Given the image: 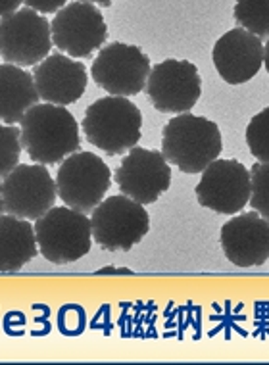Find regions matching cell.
I'll list each match as a JSON object with an SVG mask.
<instances>
[{
	"mask_svg": "<svg viewBox=\"0 0 269 365\" xmlns=\"http://www.w3.org/2000/svg\"><path fill=\"white\" fill-rule=\"evenodd\" d=\"M19 123L21 145L33 164H60L81 146L79 125L68 108L35 104Z\"/></svg>",
	"mask_w": 269,
	"mask_h": 365,
	"instance_id": "obj_1",
	"label": "cell"
},
{
	"mask_svg": "<svg viewBox=\"0 0 269 365\" xmlns=\"http://www.w3.org/2000/svg\"><path fill=\"white\" fill-rule=\"evenodd\" d=\"M221 148L223 139L218 123L204 115L177 113L163 127V158L183 173H202L218 160Z\"/></svg>",
	"mask_w": 269,
	"mask_h": 365,
	"instance_id": "obj_2",
	"label": "cell"
},
{
	"mask_svg": "<svg viewBox=\"0 0 269 365\" xmlns=\"http://www.w3.org/2000/svg\"><path fill=\"white\" fill-rule=\"evenodd\" d=\"M143 113L127 96H104L85 112L83 129L93 146L108 156L126 154L141 140Z\"/></svg>",
	"mask_w": 269,
	"mask_h": 365,
	"instance_id": "obj_3",
	"label": "cell"
},
{
	"mask_svg": "<svg viewBox=\"0 0 269 365\" xmlns=\"http://www.w3.org/2000/svg\"><path fill=\"white\" fill-rule=\"evenodd\" d=\"M39 252L54 265L73 264L91 252L93 223L79 210L54 206L35 220Z\"/></svg>",
	"mask_w": 269,
	"mask_h": 365,
	"instance_id": "obj_4",
	"label": "cell"
},
{
	"mask_svg": "<svg viewBox=\"0 0 269 365\" xmlns=\"http://www.w3.org/2000/svg\"><path fill=\"white\" fill-rule=\"evenodd\" d=\"M93 239L106 252H129L151 231V217L126 195L110 196L91 212Z\"/></svg>",
	"mask_w": 269,
	"mask_h": 365,
	"instance_id": "obj_5",
	"label": "cell"
},
{
	"mask_svg": "<svg viewBox=\"0 0 269 365\" xmlns=\"http://www.w3.org/2000/svg\"><path fill=\"white\" fill-rule=\"evenodd\" d=\"M58 196L69 208L93 212L112 187V171L101 156L77 152L60 164L56 175Z\"/></svg>",
	"mask_w": 269,
	"mask_h": 365,
	"instance_id": "obj_6",
	"label": "cell"
},
{
	"mask_svg": "<svg viewBox=\"0 0 269 365\" xmlns=\"http://www.w3.org/2000/svg\"><path fill=\"white\" fill-rule=\"evenodd\" d=\"M58 196V185L43 164H19L2 179L0 210L21 220H39Z\"/></svg>",
	"mask_w": 269,
	"mask_h": 365,
	"instance_id": "obj_7",
	"label": "cell"
},
{
	"mask_svg": "<svg viewBox=\"0 0 269 365\" xmlns=\"http://www.w3.org/2000/svg\"><path fill=\"white\" fill-rule=\"evenodd\" d=\"M52 48V24L37 10L24 8L0 24V54L6 63L31 68L49 58Z\"/></svg>",
	"mask_w": 269,
	"mask_h": 365,
	"instance_id": "obj_8",
	"label": "cell"
},
{
	"mask_svg": "<svg viewBox=\"0 0 269 365\" xmlns=\"http://www.w3.org/2000/svg\"><path fill=\"white\" fill-rule=\"evenodd\" d=\"M151 71L148 56L135 44L126 43H112L101 48L91 66L94 83L113 96L141 95Z\"/></svg>",
	"mask_w": 269,
	"mask_h": 365,
	"instance_id": "obj_9",
	"label": "cell"
},
{
	"mask_svg": "<svg viewBox=\"0 0 269 365\" xmlns=\"http://www.w3.org/2000/svg\"><path fill=\"white\" fill-rule=\"evenodd\" d=\"M252 195L250 170L238 160H215L202 171L196 200L202 208L235 215L246 208Z\"/></svg>",
	"mask_w": 269,
	"mask_h": 365,
	"instance_id": "obj_10",
	"label": "cell"
},
{
	"mask_svg": "<svg viewBox=\"0 0 269 365\" xmlns=\"http://www.w3.org/2000/svg\"><path fill=\"white\" fill-rule=\"evenodd\" d=\"M146 93L158 112H191L202 95L198 68L187 60H163L152 68L146 81Z\"/></svg>",
	"mask_w": 269,
	"mask_h": 365,
	"instance_id": "obj_11",
	"label": "cell"
},
{
	"mask_svg": "<svg viewBox=\"0 0 269 365\" xmlns=\"http://www.w3.org/2000/svg\"><path fill=\"white\" fill-rule=\"evenodd\" d=\"M108 38V26L91 2H71L52 19V41L71 58H88Z\"/></svg>",
	"mask_w": 269,
	"mask_h": 365,
	"instance_id": "obj_12",
	"label": "cell"
},
{
	"mask_svg": "<svg viewBox=\"0 0 269 365\" xmlns=\"http://www.w3.org/2000/svg\"><path fill=\"white\" fill-rule=\"evenodd\" d=\"M116 182L121 195L143 206L154 204L171 185L169 162L162 152L135 146L121 160V165L116 171Z\"/></svg>",
	"mask_w": 269,
	"mask_h": 365,
	"instance_id": "obj_13",
	"label": "cell"
},
{
	"mask_svg": "<svg viewBox=\"0 0 269 365\" xmlns=\"http://www.w3.org/2000/svg\"><path fill=\"white\" fill-rule=\"evenodd\" d=\"M263 43L243 27L227 31L218 38L212 58L219 77L229 85H243L256 77L263 63Z\"/></svg>",
	"mask_w": 269,
	"mask_h": 365,
	"instance_id": "obj_14",
	"label": "cell"
},
{
	"mask_svg": "<svg viewBox=\"0 0 269 365\" xmlns=\"http://www.w3.org/2000/svg\"><path fill=\"white\" fill-rule=\"evenodd\" d=\"M221 248L237 267H258L269 259V221L254 212L231 217L221 227Z\"/></svg>",
	"mask_w": 269,
	"mask_h": 365,
	"instance_id": "obj_15",
	"label": "cell"
},
{
	"mask_svg": "<svg viewBox=\"0 0 269 365\" xmlns=\"http://www.w3.org/2000/svg\"><path fill=\"white\" fill-rule=\"evenodd\" d=\"M33 77L41 98L56 106H69L79 101L88 83L85 63L64 54H51L33 66Z\"/></svg>",
	"mask_w": 269,
	"mask_h": 365,
	"instance_id": "obj_16",
	"label": "cell"
},
{
	"mask_svg": "<svg viewBox=\"0 0 269 365\" xmlns=\"http://www.w3.org/2000/svg\"><path fill=\"white\" fill-rule=\"evenodd\" d=\"M39 98L33 73L14 63L0 66V118L6 125L24 120V115L39 104Z\"/></svg>",
	"mask_w": 269,
	"mask_h": 365,
	"instance_id": "obj_17",
	"label": "cell"
},
{
	"mask_svg": "<svg viewBox=\"0 0 269 365\" xmlns=\"http://www.w3.org/2000/svg\"><path fill=\"white\" fill-rule=\"evenodd\" d=\"M39 252L35 225L16 215L0 217V269L4 273L19 271Z\"/></svg>",
	"mask_w": 269,
	"mask_h": 365,
	"instance_id": "obj_18",
	"label": "cell"
},
{
	"mask_svg": "<svg viewBox=\"0 0 269 365\" xmlns=\"http://www.w3.org/2000/svg\"><path fill=\"white\" fill-rule=\"evenodd\" d=\"M233 18L246 31L269 38V0H237Z\"/></svg>",
	"mask_w": 269,
	"mask_h": 365,
	"instance_id": "obj_19",
	"label": "cell"
},
{
	"mask_svg": "<svg viewBox=\"0 0 269 365\" xmlns=\"http://www.w3.org/2000/svg\"><path fill=\"white\" fill-rule=\"evenodd\" d=\"M246 145L258 162L269 164V108L256 113L246 127Z\"/></svg>",
	"mask_w": 269,
	"mask_h": 365,
	"instance_id": "obj_20",
	"label": "cell"
},
{
	"mask_svg": "<svg viewBox=\"0 0 269 365\" xmlns=\"http://www.w3.org/2000/svg\"><path fill=\"white\" fill-rule=\"evenodd\" d=\"M21 129L14 125H2L0 129V175L2 179L18 168L21 156Z\"/></svg>",
	"mask_w": 269,
	"mask_h": 365,
	"instance_id": "obj_21",
	"label": "cell"
},
{
	"mask_svg": "<svg viewBox=\"0 0 269 365\" xmlns=\"http://www.w3.org/2000/svg\"><path fill=\"white\" fill-rule=\"evenodd\" d=\"M252 195L250 204L263 220L269 221V164L258 162L252 165Z\"/></svg>",
	"mask_w": 269,
	"mask_h": 365,
	"instance_id": "obj_22",
	"label": "cell"
},
{
	"mask_svg": "<svg viewBox=\"0 0 269 365\" xmlns=\"http://www.w3.org/2000/svg\"><path fill=\"white\" fill-rule=\"evenodd\" d=\"M68 0H24V4L27 8H33L41 14H54L60 12L66 6Z\"/></svg>",
	"mask_w": 269,
	"mask_h": 365,
	"instance_id": "obj_23",
	"label": "cell"
},
{
	"mask_svg": "<svg viewBox=\"0 0 269 365\" xmlns=\"http://www.w3.org/2000/svg\"><path fill=\"white\" fill-rule=\"evenodd\" d=\"M21 2H24V0H0V14H2V18H8V16H12L14 12H18V8Z\"/></svg>",
	"mask_w": 269,
	"mask_h": 365,
	"instance_id": "obj_24",
	"label": "cell"
},
{
	"mask_svg": "<svg viewBox=\"0 0 269 365\" xmlns=\"http://www.w3.org/2000/svg\"><path fill=\"white\" fill-rule=\"evenodd\" d=\"M113 273L129 275V273H131V269H129V267H112V265H108V267H102V269H98V275H113Z\"/></svg>",
	"mask_w": 269,
	"mask_h": 365,
	"instance_id": "obj_25",
	"label": "cell"
},
{
	"mask_svg": "<svg viewBox=\"0 0 269 365\" xmlns=\"http://www.w3.org/2000/svg\"><path fill=\"white\" fill-rule=\"evenodd\" d=\"M83 2H91V4H98L101 8H108L112 6L113 0H83Z\"/></svg>",
	"mask_w": 269,
	"mask_h": 365,
	"instance_id": "obj_26",
	"label": "cell"
},
{
	"mask_svg": "<svg viewBox=\"0 0 269 365\" xmlns=\"http://www.w3.org/2000/svg\"><path fill=\"white\" fill-rule=\"evenodd\" d=\"M265 48H263V63H265V70H268L269 73V38H268V43L263 44Z\"/></svg>",
	"mask_w": 269,
	"mask_h": 365,
	"instance_id": "obj_27",
	"label": "cell"
}]
</instances>
